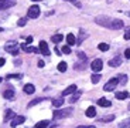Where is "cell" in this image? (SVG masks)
<instances>
[{
    "mask_svg": "<svg viewBox=\"0 0 130 128\" xmlns=\"http://www.w3.org/2000/svg\"><path fill=\"white\" fill-rule=\"evenodd\" d=\"M14 117H16V115H14V112L11 111V110H7L6 114H4V122L9 121V120H11V118H14Z\"/></svg>",
    "mask_w": 130,
    "mask_h": 128,
    "instance_id": "obj_25",
    "label": "cell"
},
{
    "mask_svg": "<svg viewBox=\"0 0 130 128\" xmlns=\"http://www.w3.org/2000/svg\"><path fill=\"white\" fill-rule=\"evenodd\" d=\"M62 53H64V54H69V53H71L69 46H64V47H62Z\"/></svg>",
    "mask_w": 130,
    "mask_h": 128,
    "instance_id": "obj_37",
    "label": "cell"
},
{
    "mask_svg": "<svg viewBox=\"0 0 130 128\" xmlns=\"http://www.w3.org/2000/svg\"><path fill=\"white\" fill-rule=\"evenodd\" d=\"M27 16L31 17V19H37V17L40 16V6H38V4H32V6L28 9Z\"/></svg>",
    "mask_w": 130,
    "mask_h": 128,
    "instance_id": "obj_5",
    "label": "cell"
},
{
    "mask_svg": "<svg viewBox=\"0 0 130 128\" xmlns=\"http://www.w3.org/2000/svg\"><path fill=\"white\" fill-rule=\"evenodd\" d=\"M91 81L93 83V84H96V83H99V81H101V74H92V77H91Z\"/></svg>",
    "mask_w": 130,
    "mask_h": 128,
    "instance_id": "obj_30",
    "label": "cell"
},
{
    "mask_svg": "<svg viewBox=\"0 0 130 128\" xmlns=\"http://www.w3.org/2000/svg\"><path fill=\"white\" fill-rule=\"evenodd\" d=\"M28 17V16H27ZM27 17H21V19L17 21V26L19 27H23V26H26V23H27Z\"/></svg>",
    "mask_w": 130,
    "mask_h": 128,
    "instance_id": "obj_32",
    "label": "cell"
},
{
    "mask_svg": "<svg viewBox=\"0 0 130 128\" xmlns=\"http://www.w3.org/2000/svg\"><path fill=\"white\" fill-rule=\"evenodd\" d=\"M78 57H79V60H82V61H86V59H88L84 51H78Z\"/></svg>",
    "mask_w": 130,
    "mask_h": 128,
    "instance_id": "obj_33",
    "label": "cell"
},
{
    "mask_svg": "<svg viewBox=\"0 0 130 128\" xmlns=\"http://www.w3.org/2000/svg\"><path fill=\"white\" fill-rule=\"evenodd\" d=\"M3 97H4L6 100H13V98H14V90H13V88L6 90V91L3 92Z\"/></svg>",
    "mask_w": 130,
    "mask_h": 128,
    "instance_id": "obj_16",
    "label": "cell"
},
{
    "mask_svg": "<svg viewBox=\"0 0 130 128\" xmlns=\"http://www.w3.org/2000/svg\"><path fill=\"white\" fill-rule=\"evenodd\" d=\"M26 41H27V43H32V37H31V36L26 37Z\"/></svg>",
    "mask_w": 130,
    "mask_h": 128,
    "instance_id": "obj_40",
    "label": "cell"
},
{
    "mask_svg": "<svg viewBox=\"0 0 130 128\" xmlns=\"http://www.w3.org/2000/svg\"><path fill=\"white\" fill-rule=\"evenodd\" d=\"M24 121H26V117H24V115H16V117L11 120L10 125H11V127H17V125H21Z\"/></svg>",
    "mask_w": 130,
    "mask_h": 128,
    "instance_id": "obj_8",
    "label": "cell"
},
{
    "mask_svg": "<svg viewBox=\"0 0 130 128\" xmlns=\"http://www.w3.org/2000/svg\"><path fill=\"white\" fill-rule=\"evenodd\" d=\"M2 81H3V78H2V77H0V83H2Z\"/></svg>",
    "mask_w": 130,
    "mask_h": 128,
    "instance_id": "obj_46",
    "label": "cell"
},
{
    "mask_svg": "<svg viewBox=\"0 0 130 128\" xmlns=\"http://www.w3.org/2000/svg\"><path fill=\"white\" fill-rule=\"evenodd\" d=\"M74 112V108L72 107H68V108H55L54 110V112H52V117H54V120H61V118H67V117H69V115Z\"/></svg>",
    "mask_w": 130,
    "mask_h": 128,
    "instance_id": "obj_2",
    "label": "cell"
},
{
    "mask_svg": "<svg viewBox=\"0 0 130 128\" xmlns=\"http://www.w3.org/2000/svg\"><path fill=\"white\" fill-rule=\"evenodd\" d=\"M117 80H119V84L120 85H126L127 84V76L126 74H120V76L117 77Z\"/></svg>",
    "mask_w": 130,
    "mask_h": 128,
    "instance_id": "obj_26",
    "label": "cell"
},
{
    "mask_svg": "<svg viewBox=\"0 0 130 128\" xmlns=\"http://www.w3.org/2000/svg\"><path fill=\"white\" fill-rule=\"evenodd\" d=\"M119 127L120 128H124V127H130V118H126L124 121H120L119 122Z\"/></svg>",
    "mask_w": 130,
    "mask_h": 128,
    "instance_id": "obj_31",
    "label": "cell"
},
{
    "mask_svg": "<svg viewBox=\"0 0 130 128\" xmlns=\"http://www.w3.org/2000/svg\"><path fill=\"white\" fill-rule=\"evenodd\" d=\"M31 2H42V0H31Z\"/></svg>",
    "mask_w": 130,
    "mask_h": 128,
    "instance_id": "obj_44",
    "label": "cell"
},
{
    "mask_svg": "<svg viewBox=\"0 0 130 128\" xmlns=\"http://www.w3.org/2000/svg\"><path fill=\"white\" fill-rule=\"evenodd\" d=\"M64 102H65V100H64V97H58V98H54L52 100V107H55V108H59V107H62L64 105Z\"/></svg>",
    "mask_w": 130,
    "mask_h": 128,
    "instance_id": "obj_11",
    "label": "cell"
},
{
    "mask_svg": "<svg viewBox=\"0 0 130 128\" xmlns=\"http://www.w3.org/2000/svg\"><path fill=\"white\" fill-rule=\"evenodd\" d=\"M23 91L26 92V94H34V92H36V87H34L32 84H26L24 88H23Z\"/></svg>",
    "mask_w": 130,
    "mask_h": 128,
    "instance_id": "obj_15",
    "label": "cell"
},
{
    "mask_svg": "<svg viewBox=\"0 0 130 128\" xmlns=\"http://www.w3.org/2000/svg\"><path fill=\"white\" fill-rule=\"evenodd\" d=\"M124 40H130V27H127L126 31H124V36H123Z\"/></svg>",
    "mask_w": 130,
    "mask_h": 128,
    "instance_id": "obj_35",
    "label": "cell"
},
{
    "mask_svg": "<svg viewBox=\"0 0 130 128\" xmlns=\"http://www.w3.org/2000/svg\"><path fill=\"white\" fill-rule=\"evenodd\" d=\"M85 114H86L88 118H93L95 115H96V108H95V107H88V110H86Z\"/></svg>",
    "mask_w": 130,
    "mask_h": 128,
    "instance_id": "obj_18",
    "label": "cell"
},
{
    "mask_svg": "<svg viewBox=\"0 0 130 128\" xmlns=\"http://www.w3.org/2000/svg\"><path fill=\"white\" fill-rule=\"evenodd\" d=\"M98 49L101 50V51H107L109 50V44H106V43H99Z\"/></svg>",
    "mask_w": 130,
    "mask_h": 128,
    "instance_id": "obj_29",
    "label": "cell"
},
{
    "mask_svg": "<svg viewBox=\"0 0 130 128\" xmlns=\"http://www.w3.org/2000/svg\"><path fill=\"white\" fill-rule=\"evenodd\" d=\"M95 23L110 30H120L124 27V23L120 19H113V17H107V16H98L95 19Z\"/></svg>",
    "mask_w": 130,
    "mask_h": 128,
    "instance_id": "obj_1",
    "label": "cell"
},
{
    "mask_svg": "<svg viewBox=\"0 0 130 128\" xmlns=\"http://www.w3.org/2000/svg\"><path fill=\"white\" fill-rule=\"evenodd\" d=\"M20 47H21V49H23L26 53H40V50L34 49V47H31V46H27L26 43H23V44H20Z\"/></svg>",
    "mask_w": 130,
    "mask_h": 128,
    "instance_id": "obj_13",
    "label": "cell"
},
{
    "mask_svg": "<svg viewBox=\"0 0 130 128\" xmlns=\"http://www.w3.org/2000/svg\"><path fill=\"white\" fill-rule=\"evenodd\" d=\"M75 91H76V85H75V84H71L69 87H67V88L62 91L61 95H62V97H64V95H69V94H74Z\"/></svg>",
    "mask_w": 130,
    "mask_h": 128,
    "instance_id": "obj_12",
    "label": "cell"
},
{
    "mask_svg": "<svg viewBox=\"0 0 130 128\" xmlns=\"http://www.w3.org/2000/svg\"><path fill=\"white\" fill-rule=\"evenodd\" d=\"M16 4V0H0V10L10 9Z\"/></svg>",
    "mask_w": 130,
    "mask_h": 128,
    "instance_id": "obj_7",
    "label": "cell"
},
{
    "mask_svg": "<svg viewBox=\"0 0 130 128\" xmlns=\"http://www.w3.org/2000/svg\"><path fill=\"white\" fill-rule=\"evenodd\" d=\"M40 53L41 54H44V56H50L51 53H50V49H48V44H47V41H40Z\"/></svg>",
    "mask_w": 130,
    "mask_h": 128,
    "instance_id": "obj_9",
    "label": "cell"
},
{
    "mask_svg": "<svg viewBox=\"0 0 130 128\" xmlns=\"http://www.w3.org/2000/svg\"><path fill=\"white\" fill-rule=\"evenodd\" d=\"M107 64H109L110 67H119V66L122 64V57H120V56H116V57H113V59H112L110 61L107 63Z\"/></svg>",
    "mask_w": 130,
    "mask_h": 128,
    "instance_id": "obj_10",
    "label": "cell"
},
{
    "mask_svg": "<svg viewBox=\"0 0 130 128\" xmlns=\"http://www.w3.org/2000/svg\"><path fill=\"white\" fill-rule=\"evenodd\" d=\"M21 74H9V76H6V80H10V78H21Z\"/></svg>",
    "mask_w": 130,
    "mask_h": 128,
    "instance_id": "obj_34",
    "label": "cell"
},
{
    "mask_svg": "<svg viewBox=\"0 0 130 128\" xmlns=\"http://www.w3.org/2000/svg\"><path fill=\"white\" fill-rule=\"evenodd\" d=\"M67 43H68V46H74V44H76V37H75L72 33H69L68 36H67Z\"/></svg>",
    "mask_w": 130,
    "mask_h": 128,
    "instance_id": "obj_19",
    "label": "cell"
},
{
    "mask_svg": "<svg viewBox=\"0 0 130 128\" xmlns=\"http://www.w3.org/2000/svg\"><path fill=\"white\" fill-rule=\"evenodd\" d=\"M48 125H51V121H50V120H44V121L37 122L34 127H36V128H44V127H48Z\"/></svg>",
    "mask_w": 130,
    "mask_h": 128,
    "instance_id": "obj_21",
    "label": "cell"
},
{
    "mask_svg": "<svg viewBox=\"0 0 130 128\" xmlns=\"http://www.w3.org/2000/svg\"><path fill=\"white\" fill-rule=\"evenodd\" d=\"M20 64H21V60H16L14 61V66H20Z\"/></svg>",
    "mask_w": 130,
    "mask_h": 128,
    "instance_id": "obj_41",
    "label": "cell"
},
{
    "mask_svg": "<svg viewBox=\"0 0 130 128\" xmlns=\"http://www.w3.org/2000/svg\"><path fill=\"white\" fill-rule=\"evenodd\" d=\"M4 63H6V60H4V59H0V67L4 66Z\"/></svg>",
    "mask_w": 130,
    "mask_h": 128,
    "instance_id": "obj_42",
    "label": "cell"
},
{
    "mask_svg": "<svg viewBox=\"0 0 130 128\" xmlns=\"http://www.w3.org/2000/svg\"><path fill=\"white\" fill-rule=\"evenodd\" d=\"M67 2H71V3H74L75 6L78 7V9H81V7H82V4H81V2H79V0H67Z\"/></svg>",
    "mask_w": 130,
    "mask_h": 128,
    "instance_id": "obj_36",
    "label": "cell"
},
{
    "mask_svg": "<svg viewBox=\"0 0 130 128\" xmlns=\"http://www.w3.org/2000/svg\"><path fill=\"white\" fill-rule=\"evenodd\" d=\"M98 105H99V107H110L112 102L107 98H99L98 100Z\"/></svg>",
    "mask_w": 130,
    "mask_h": 128,
    "instance_id": "obj_17",
    "label": "cell"
},
{
    "mask_svg": "<svg viewBox=\"0 0 130 128\" xmlns=\"http://www.w3.org/2000/svg\"><path fill=\"white\" fill-rule=\"evenodd\" d=\"M4 49L6 51H9L10 54H13V56H17L19 54V44H17L16 40H10L4 44Z\"/></svg>",
    "mask_w": 130,
    "mask_h": 128,
    "instance_id": "obj_3",
    "label": "cell"
},
{
    "mask_svg": "<svg viewBox=\"0 0 130 128\" xmlns=\"http://www.w3.org/2000/svg\"><path fill=\"white\" fill-rule=\"evenodd\" d=\"M54 50H55V53H57V54H58V56H59V54H61V50H59L58 47H55V49H54Z\"/></svg>",
    "mask_w": 130,
    "mask_h": 128,
    "instance_id": "obj_43",
    "label": "cell"
},
{
    "mask_svg": "<svg viewBox=\"0 0 130 128\" xmlns=\"http://www.w3.org/2000/svg\"><path fill=\"white\" fill-rule=\"evenodd\" d=\"M81 94H82V91H81V90H79V91H75L74 94H72V97L69 98V102H71V104H74L75 101H78V100H79V97H81Z\"/></svg>",
    "mask_w": 130,
    "mask_h": 128,
    "instance_id": "obj_20",
    "label": "cell"
},
{
    "mask_svg": "<svg viewBox=\"0 0 130 128\" xmlns=\"http://www.w3.org/2000/svg\"><path fill=\"white\" fill-rule=\"evenodd\" d=\"M129 16H130V11H129Z\"/></svg>",
    "mask_w": 130,
    "mask_h": 128,
    "instance_id": "obj_47",
    "label": "cell"
},
{
    "mask_svg": "<svg viewBox=\"0 0 130 128\" xmlns=\"http://www.w3.org/2000/svg\"><path fill=\"white\" fill-rule=\"evenodd\" d=\"M62 40H64V36H62V34H54V36L51 37V41H52V43H55V44L61 43Z\"/></svg>",
    "mask_w": 130,
    "mask_h": 128,
    "instance_id": "obj_24",
    "label": "cell"
},
{
    "mask_svg": "<svg viewBox=\"0 0 130 128\" xmlns=\"http://www.w3.org/2000/svg\"><path fill=\"white\" fill-rule=\"evenodd\" d=\"M86 37H88V33L84 31V29H81L79 30V37H78V40H76V44H82V41H84Z\"/></svg>",
    "mask_w": 130,
    "mask_h": 128,
    "instance_id": "obj_14",
    "label": "cell"
},
{
    "mask_svg": "<svg viewBox=\"0 0 130 128\" xmlns=\"http://www.w3.org/2000/svg\"><path fill=\"white\" fill-rule=\"evenodd\" d=\"M44 100H45L44 97H40V98H34L32 101H30V102H28V105H27V107H28V108H30V107H34V105H37V104H40V102H42Z\"/></svg>",
    "mask_w": 130,
    "mask_h": 128,
    "instance_id": "obj_23",
    "label": "cell"
},
{
    "mask_svg": "<svg viewBox=\"0 0 130 128\" xmlns=\"http://www.w3.org/2000/svg\"><path fill=\"white\" fill-rule=\"evenodd\" d=\"M124 57H126V59H130V49L124 50Z\"/></svg>",
    "mask_w": 130,
    "mask_h": 128,
    "instance_id": "obj_38",
    "label": "cell"
},
{
    "mask_svg": "<svg viewBox=\"0 0 130 128\" xmlns=\"http://www.w3.org/2000/svg\"><path fill=\"white\" fill-rule=\"evenodd\" d=\"M0 31H3V27H0Z\"/></svg>",
    "mask_w": 130,
    "mask_h": 128,
    "instance_id": "obj_45",
    "label": "cell"
},
{
    "mask_svg": "<svg viewBox=\"0 0 130 128\" xmlns=\"http://www.w3.org/2000/svg\"><path fill=\"white\" fill-rule=\"evenodd\" d=\"M117 100H126L127 97H129V92L127 91H119V92H116V95H115Z\"/></svg>",
    "mask_w": 130,
    "mask_h": 128,
    "instance_id": "obj_22",
    "label": "cell"
},
{
    "mask_svg": "<svg viewBox=\"0 0 130 128\" xmlns=\"http://www.w3.org/2000/svg\"><path fill=\"white\" fill-rule=\"evenodd\" d=\"M119 84V80H117V77H115V78H110L109 81L106 83V84L103 85V91H113L115 88H116V85Z\"/></svg>",
    "mask_w": 130,
    "mask_h": 128,
    "instance_id": "obj_4",
    "label": "cell"
},
{
    "mask_svg": "<svg viewBox=\"0 0 130 128\" xmlns=\"http://www.w3.org/2000/svg\"><path fill=\"white\" fill-rule=\"evenodd\" d=\"M37 66H38V67H40V68H42V67L45 66V63L42 61V60H40V61H38V63H37Z\"/></svg>",
    "mask_w": 130,
    "mask_h": 128,
    "instance_id": "obj_39",
    "label": "cell"
},
{
    "mask_svg": "<svg viewBox=\"0 0 130 128\" xmlns=\"http://www.w3.org/2000/svg\"><path fill=\"white\" fill-rule=\"evenodd\" d=\"M57 68H58V71L65 73V71H67V68H68V66H67V63H65V61H61L58 66H57Z\"/></svg>",
    "mask_w": 130,
    "mask_h": 128,
    "instance_id": "obj_27",
    "label": "cell"
},
{
    "mask_svg": "<svg viewBox=\"0 0 130 128\" xmlns=\"http://www.w3.org/2000/svg\"><path fill=\"white\" fill-rule=\"evenodd\" d=\"M91 68L93 70L95 73H99L102 68H103V63H102L101 59H95L91 63Z\"/></svg>",
    "mask_w": 130,
    "mask_h": 128,
    "instance_id": "obj_6",
    "label": "cell"
},
{
    "mask_svg": "<svg viewBox=\"0 0 130 128\" xmlns=\"http://www.w3.org/2000/svg\"><path fill=\"white\" fill-rule=\"evenodd\" d=\"M115 120V115L112 114V115H105V117H102L99 121H102V122H112Z\"/></svg>",
    "mask_w": 130,
    "mask_h": 128,
    "instance_id": "obj_28",
    "label": "cell"
}]
</instances>
